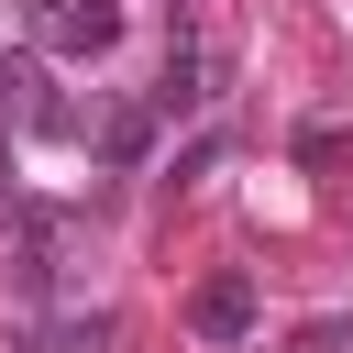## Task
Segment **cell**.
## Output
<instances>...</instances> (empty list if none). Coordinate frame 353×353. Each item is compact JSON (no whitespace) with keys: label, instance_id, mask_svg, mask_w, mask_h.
<instances>
[{"label":"cell","instance_id":"obj_4","mask_svg":"<svg viewBox=\"0 0 353 353\" xmlns=\"http://www.w3.org/2000/svg\"><path fill=\"white\" fill-rule=\"evenodd\" d=\"M199 77H210V55H199V44L176 33V44H165V77H154V99H143V110H154V121H176V110H199V99H210Z\"/></svg>","mask_w":353,"mask_h":353},{"label":"cell","instance_id":"obj_5","mask_svg":"<svg viewBox=\"0 0 353 353\" xmlns=\"http://www.w3.org/2000/svg\"><path fill=\"white\" fill-rule=\"evenodd\" d=\"M287 353H353V320H309V331H298Z\"/></svg>","mask_w":353,"mask_h":353},{"label":"cell","instance_id":"obj_2","mask_svg":"<svg viewBox=\"0 0 353 353\" xmlns=\"http://www.w3.org/2000/svg\"><path fill=\"white\" fill-rule=\"evenodd\" d=\"M188 331H199V342H243V331H254V276H243V265L199 276V287H188Z\"/></svg>","mask_w":353,"mask_h":353},{"label":"cell","instance_id":"obj_3","mask_svg":"<svg viewBox=\"0 0 353 353\" xmlns=\"http://www.w3.org/2000/svg\"><path fill=\"white\" fill-rule=\"evenodd\" d=\"M0 110L33 121V132H88L66 99H44V55H0Z\"/></svg>","mask_w":353,"mask_h":353},{"label":"cell","instance_id":"obj_1","mask_svg":"<svg viewBox=\"0 0 353 353\" xmlns=\"http://www.w3.org/2000/svg\"><path fill=\"white\" fill-rule=\"evenodd\" d=\"M121 0H33V55H110Z\"/></svg>","mask_w":353,"mask_h":353}]
</instances>
